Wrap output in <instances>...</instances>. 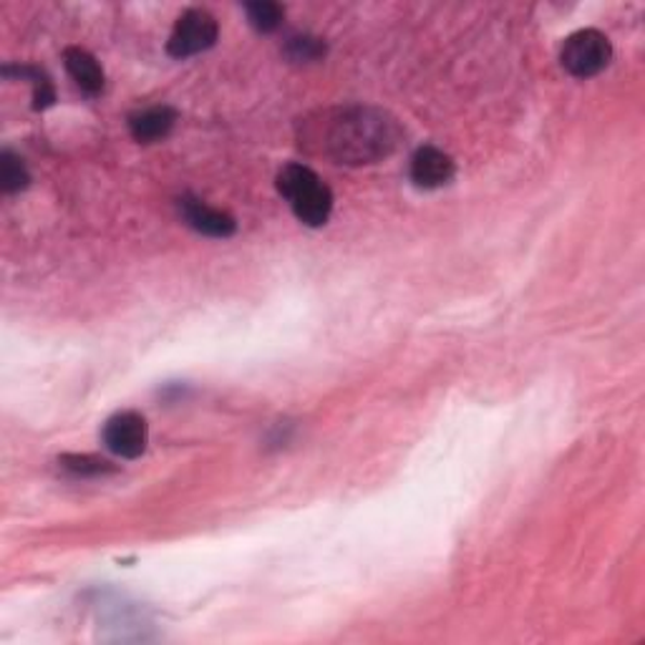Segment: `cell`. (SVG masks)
Here are the masks:
<instances>
[{"label": "cell", "instance_id": "5", "mask_svg": "<svg viewBox=\"0 0 645 645\" xmlns=\"http://www.w3.org/2000/svg\"><path fill=\"white\" fill-rule=\"evenodd\" d=\"M150 444V426L137 411H119L104 426V447L121 460H137Z\"/></svg>", "mask_w": 645, "mask_h": 645}, {"label": "cell", "instance_id": "12", "mask_svg": "<svg viewBox=\"0 0 645 645\" xmlns=\"http://www.w3.org/2000/svg\"><path fill=\"white\" fill-rule=\"evenodd\" d=\"M30 182L28 169L23 165V159L13 152L0 154V186H3L5 194H15L26 190Z\"/></svg>", "mask_w": 645, "mask_h": 645}, {"label": "cell", "instance_id": "2", "mask_svg": "<svg viewBox=\"0 0 645 645\" xmlns=\"http://www.w3.org/2000/svg\"><path fill=\"white\" fill-rule=\"evenodd\" d=\"M278 190L291 205L293 215L308 228H323L333 212V192L306 165H285L278 172Z\"/></svg>", "mask_w": 645, "mask_h": 645}, {"label": "cell", "instance_id": "9", "mask_svg": "<svg viewBox=\"0 0 645 645\" xmlns=\"http://www.w3.org/2000/svg\"><path fill=\"white\" fill-rule=\"evenodd\" d=\"M64 61H66L68 76H72L76 87L87 93V96H99V93L104 91V83H106L104 68L99 66V61L93 59L87 49H79V46L66 49Z\"/></svg>", "mask_w": 645, "mask_h": 645}, {"label": "cell", "instance_id": "4", "mask_svg": "<svg viewBox=\"0 0 645 645\" xmlns=\"http://www.w3.org/2000/svg\"><path fill=\"white\" fill-rule=\"evenodd\" d=\"M217 21L212 13L202 11V8H192L180 15V21L175 23L172 36H169L167 51L172 59H190L197 53L212 49L217 41Z\"/></svg>", "mask_w": 645, "mask_h": 645}, {"label": "cell", "instance_id": "1", "mask_svg": "<svg viewBox=\"0 0 645 645\" xmlns=\"http://www.w3.org/2000/svg\"><path fill=\"white\" fill-rule=\"evenodd\" d=\"M318 139L336 165L359 167L386 159L401 142V127L384 108L346 106L325 114Z\"/></svg>", "mask_w": 645, "mask_h": 645}, {"label": "cell", "instance_id": "10", "mask_svg": "<svg viewBox=\"0 0 645 645\" xmlns=\"http://www.w3.org/2000/svg\"><path fill=\"white\" fill-rule=\"evenodd\" d=\"M59 466L76 479H96V477H106V474L119 472V466H114L112 462L101 460V456H93V454H64L59 460Z\"/></svg>", "mask_w": 645, "mask_h": 645}, {"label": "cell", "instance_id": "14", "mask_svg": "<svg viewBox=\"0 0 645 645\" xmlns=\"http://www.w3.org/2000/svg\"><path fill=\"white\" fill-rule=\"evenodd\" d=\"M285 56L295 64H310L325 56V43L315 36H293L285 46Z\"/></svg>", "mask_w": 645, "mask_h": 645}, {"label": "cell", "instance_id": "8", "mask_svg": "<svg viewBox=\"0 0 645 645\" xmlns=\"http://www.w3.org/2000/svg\"><path fill=\"white\" fill-rule=\"evenodd\" d=\"M177 112L169 106H152L129 116V131L139 144L162 142L175 129Z\"/></svg>", "mask_w": 645, "mask_h": 645}, {"label": "cell", "instance_id": "7", "mask_svg": "<svg viewBox=\"0 0 645 645\" xmlns=\"http://www.w3.org/2000/svg\"><path fill=\"white\" fill-rule=\"evenodd\" d=\"M456 165L447 152L437 146H422L411 157V180L422 190H439L454 180Z\"/></svg>", "mask_w": 645, "mask_h": 645}, {"label": "cell", "instance_id": "11", "mask_svg": "<svg viewBox=\"0 0 645 645\" xmlns=\"http://www.w3.org/2000/svg\"><path fill=\"white\" fill-rule=\"evenodd\" d=\"M5 76H15V79H26L34 87V108L36 112H43L49 108L53 101H56V91H53V83L49 81L41 68L34 66H5L3 68Z\"/></svg>", "mask_w": 645, "mask_h": 645}, {"label": "cell", "instance_id": "3", "mask_svg": "<svg viewBox=\"0 0 645 645\" xmlns=\"http://www.w3.org/2000/svg\"><path fill=\"white\" fill-rule=\"evenodd\" d=\"M559 61L563 68L575 79H590L608 68L612 61V46L608 36L601 34L595 28H582L578 34L567 36L559 51Z\"/></svg>", "mask_w": 645, "mask_h": 645}, {"label": "cell", "instance_id": "13", "mask_svg": "<svg viewBox=\"0 0 645 645\" xmlns=\"http://www.w3.org/2000/svg\"><path fill=\"white\" fill-rule=\"evenodd\" d=\"M245 11H247V18L253 23V28L260 30V34H273L285 18L283 5L273 3V0H258V3L245 5Z\"/></svg>", "mask_w": 645, "mask_h": 645}, {"label": "cell", "instance_id": "6", "mask_svg": "<svg viewBox=\"0 0 645 645\" xmlns=\"http://www.w3.org/2000/svg\"><path fill=\"white\" fill-rule=\"evenodd\" d=\"M180 215H182L186 228H192L194 232H199V235H205V237L224 240V237L235 235V230H237L235 217L222 212V209L209 207L202 199H194V197L180 199Z\"/></svg>", "mask_w": 645, "mask_h": 645}]
</instances>
